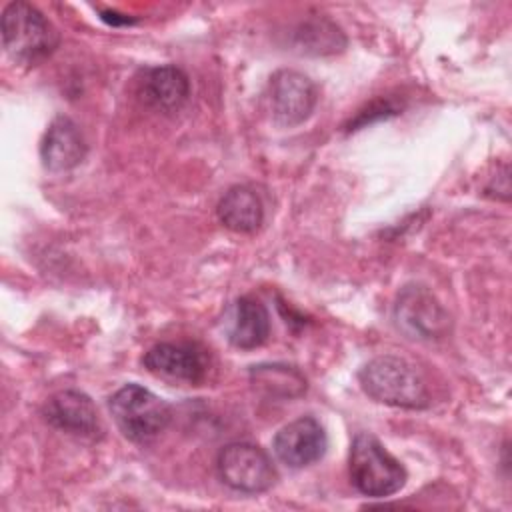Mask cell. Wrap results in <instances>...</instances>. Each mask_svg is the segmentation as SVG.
Masks as SVG:
<instances>
[{"instance_id":"11","label":"cell","mask_w":512,"mask_h":512,"mask_svg":"<svg viewBox=\"0 0 512 512\" xmlns=\"http://www.w3.org/2000/svg\"><path fill=\"white\" fill-rule=\"evenodd\" d=\"M88 148L76 122L68 116H56L40 142V160L50 172H68L76 168Z\"/></svg>"},{"instance_id":"10","label":"cell","mask_w":512,"mask_h":512,"mask_svg":"<svg viewBox=\"0 0 512 512\" xmlns=\"http://www.w3.org/2000/svg\"><path fill=\"white\" fill-rule=\"evenodd\" d=\"M328 448L324 426L314 416H300L282 426L274 440L272 450L276 458L288 468H306L318 462Z\"/></svg>"},{"instance_id":"13","label":"cell","mask_w":512,"mask_h":512,"mask_svg":"<svg viewBox=\"0 0 512 512\" xmlns=\"http://www.w3.org/2000/svg\"><path fill=\"white\" fill-rule=\"evenodd\" d=\"M216 214L228 230L238 234H252L264 220V206L260 196L250 186L238 184L224 192Z\"/></svg>"},{"instance_id":"2","label":"cell","mask_w":512,"mask_h":512,"mask_svg":"<svg viewBox=\"0 0 512 512\" xmlns=\"http://www.w3.org/2000/svg\"><path fill=\"white\" fill-rule=\"evenodd\" d=\"M2 44L14 62L36 66L58 48L60 34L36 6L10 2L2 12Z\"/></svg>"},{"instance_id":"8","label":"cell","mask_w":512,"mask_h":512,"mask_svg":"<svg viewBox=\"0 0 512 512\" xmlns=\"http://www.w3.org/2000/svg\"><path fill=\"white\" fill-rule=\"evenodd\" d=\"M142 366L160 378L198 386L208 376V354L194 342H160L142 356Z\"/></svg>"},{"instance_id":"6","label":"cell","mask_w":512,"mask_h":512,"mask_svg":"<svg viewBox=\"0 0 512 512\" xmlns=\"http://www.w3.org/2000/svg\"><path fill=\"white\" fill-rule=\"evenodd\" d=\"M394 320L400 332L412 340H440L448 336L452 326L444 306L420 284H408L398 292Z\"/></svg>"},{"instance_id":"4","label":"cell","mask_w":512,"mask_h":512,"mask_svg":"<svg viewBox=\"0 0 512 512\" xmlns=\"http://www.w3.org/2000/svg\"><path fill=\"white\" fill-rule=\"evenodd\" d=\"M110 414L118 430L134 444H150L170 424L168 402L140 384H126L108 400Z\"/></svg>"},{"instance_id":"3","label":"cell","mask_w":512,"mask_h":512,"mask_svg":"<svg viewBox=\"0 0 512 512\" xmlns=\"http://www.w3.org/2000/svg\"><path fill=\"white\" fill-rule=\"evenodd\" d=\"M352 486L368 498H386L404 488L408 472L372 434L354 436L348 456Z\"/></svg>"},{"instance_id":"7","label":"cell","mask_w":512,"mask_h":512,"mask_svg":"<svg viewBox=\"0 0 512 512\" xmlns=\"http://www.w3.org/2000/svg\"><path fill=\"white\" fill-rule=\"evenodd\" d=\"M268 100L274 122L292 128L310 118L318 102V90L306 74L282 68L270 78Z\"/></svg>"},{"instance_id":"15","label":"cell","mask_w":512,"mask_h":512,"mask_svg":"<svg viewBox=\"0 0 512 512\" xmlns=\"http://www.w3.org/2000/svg\"><path fill=\"white\" fill-rule=\"evenodd\" d=\"M250 384L256 392L266 398H280L290 400L298 398L306 392V378L304 374L282 362H264L250 368Z\"/></svg>"},{"instance_id":"12","label":"cell","mask_w":512,"mask_h":512,"mask_svg":"<svg viewBox=\"0 0 512 512\" xmlns=\"http://www.w3.org/2000/svg\"><path fill=\"white\" fill-rule=\"evenodd\" d=\"M144 102L160 112H178L190 96V80L178 66L148 68L140 84Z\"/></svg>"},{"instance_id":"16","label":"cell","mask_w":512,"mask_h":512,"mask_svg":"<svg viewBox=\"0 0 512 512\" xmlns=\"http://www.w3.org/2000/svg\"><path fill=\"white\" fill-rule=\"evenodd\" d=\"M298 46L308 54H334L346 46V38L330 20H312L296 32Z\"/></svg>"},{"instance_id":"5","label":"cell","mask_w":512,"mask_h":512,"mask_svg":"<svg viewBox=\"0 0 512 512\" xmlns=\"http://www.w3.org/2000/svg\"><path fill=\"white\" fill-rule=\"evenodd\" d=\"M216 472L222 484L242 494H262L278 480L272 458L250 442L226 444L216 456Z\"/></svg>"},{"instance_id":"14","label":"cell","mask_w":512,"mask_h":512,"mask_svg":"<svg viewBox=\"0 0 512 512\" xmlns=\"http://www.w3.org/2000/svg\"><path fill=\"white\" fill-rule=\"evenodd\" d=\"M270 336V314L254 296H242L234 304V316L228 330V340L234 348L254 350Z\"/></svg>"},{"instance_id":"9","label":"cell","mask_w":512,"mask_h":512,"mask_svg":"<svg viewBox=\"0 0 512 512\" xmlns=\"http://www.w3.org/2000/svg\"><path fill=\"white\" fill-rule=\"evenodd\" d=\"M44 420L70 436L82 440H100L104 426L92 398L80 390H60L42 406Z\"/></svg>"},{"instance_id":"1","label":"cell","mask_w":512,"mask_h":512,"mask_svg":"<svg viewBox=\"0 0 512 512\" xmlns=\"http://www.w3.org/2000/svg\"><path fill=\"white\" fill-rule=\"evenodd\" d=\"M358 382L362 390L380 404L406 410H424L430 406L424 380L416 368L400 356L384 354L368 360L358 372Z\"/></svg>"}]
</instances>
